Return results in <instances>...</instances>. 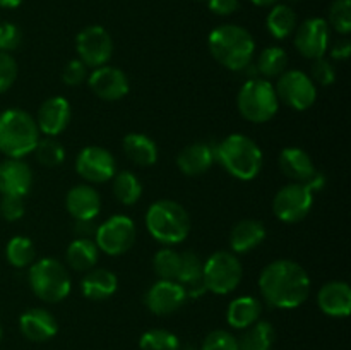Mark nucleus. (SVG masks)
<instances>
[{
	"mask_svg": "<svg viewBox=\"0 0 351 350\" xmlns=\"http://www.w3.org/2000/svg\"><path fill=\"white\" fill-rule=\"evenodd\" d=\"M71 117V103L64 96H51L41 103L34 120L40 132H43L47 137H53L67 129Z\"/></svg>",
	"mask_w": 351,
	"mask_h": 350,
	"instance_id": "17",
	"label": "nucleus"
},
{
	"mask_svg": "<svg viewBox=\"0 0 351 350\" xmlns=\"http://www.w3.org/2000/svg\"><path fill=\"white\" fill-rule=\"evenodd\" d=\"M86 81H88L91 91L95 93L98 98L105 100V102H117V100H122L130 89L129 78L125 75V72L120 71V69L117 67H112V65L96 67L95 71L88 75Z\"/></svg>",
	"mask_w": 351,
	"mask_h": 350,
	"instance_id": "16",
	"label": "nucleus"
},
{
	"mask_svg": "<svg viewBox=\"0 0 351 350\" xmlns=\"http://www.w3.org/2000/svg\"><path fill=\"white\" fill-rule=\"evenodd\" d=\"M288 67V55L281 47H267L257 57V74L264 79L280 78Z\"/></svg>",
	"mask_w": 351,
	"mask_h": 350,
	"instance_id": "32",
	"label": "nucleus"
},
{
	"mask_svg": "<svg viewBox=\"0 0 351 350\" xmlns=\"http://www.w3.org/2000/svg\"><path fill=\"white\" fill-rule=\"evenodd\" d=\"M237 106L240 115L252 124L269 122L280 108L276 89L269 79L261 75L247 79L239 89L237 96Z\"/></svg>",
	"mask_w": 351,
	"mask_h": 350,
	"instance_id": "6",
	"label": "nucleus"
},
{
	"mask_svg": "<svg viewBox=\"0 0 351 350\" xmlns=\"http://www.w3.org/2000/svg\"><path fill=\"white\" fill-rule=\"evenodd\" d=\"M99 249L93 239H75L69 244L67 253V264L75 271H89L95 268L98 261Z\"/></svg>",
	"mask_w": 351,
	"mask_h": 350,
	"instance_id": "29",
	"label": "nucleus"
},
{
	"mask_svg": "<svg viewBox=\"0 0 351 350\" xmlns=\"http://www.w3.org/2000/svg\"><path fill=\"white\" fill-rule=\"evenodd\" d=\"M113 194L122 205L132 206L143 196V184L129 170H122L113 175Z\"/></svg>",
	"mask_w": 351,
	"mask_h": 350,
	"instance_id": "33",
	"label": "nucleus"
},
{
	"mask_svg": "<svg viewBox=\"0 0 351 350\" xmlns=\"http://www.w3.org/2000/svg\"><path fill=\"white\" fill-rule=\"evenodd\" d=\"M40 141V129L33 115L19 108L0 113V151L7 158H24Z\"/></svg>",
	"mask_w": 351,
	"mask_h": 350,
	"instance_id": "4",
	"label": "nucleus"
},
{
	"mask_svg": "<svg viewBox=\"0 0 351 350\" xmlns=\"http://www.w3.org/2000/svg\"><path fill=\"white\" fill-rule=\"evenodd\" d=\"M252 3H256V5L259 7H267V5H273V3H276L278 0H250Z\"/></svg>",
	"mask_w": 351,
	"mask_h": 350,
	"instance_id": "50",
	"label": "nucleus"
},
{
	"mask_svg": "<svg viewBox=\"0 0 351 350\" xmlns=\"http://www.w3.org/2000/svg\"><path fill=\"white\" fill-rule=\"evenodd\" d=\"M215 160L239 180H252L261 174L264 154L259 144L245 134H232L215 146Z\"/></svg>",
	"mask_w": 351,
	"mask_h": 350,
	"instance_id": "3",
	"label": "nucleus"
},
{
	"mask_svg": "<svg viewBox=\"0 0 351 350\" xmlns=\"http://www.w3.org/2000/svg\"><path fill=\"white\" fill-rule=\"evenodd\" d=\"M266 24L276 40H285L297 30V14L288 3H276L267 14Z\"/></svg>",
	"mask_w": 351,
	"mask_h": 350,
	"instance_id": "30",
	"label": "nucleus"
},
{
	"mask_svg": "<svg viewBox=\"0 0 351 350\" xmlns=\"http://www.w3.org/2000/svg\"><path fill=\"white\" fill-rule=\"evenodd\" d=\"M23 0H0V7L3 9H16V7L21 5Z\"/></svg>",
	"mask_w": 351,
	"mask_h": 350,
	"instance_id": "49",
	"label": "nucleus"
},
{
	"mask_svg": "<svg viewBox=\"0 0 351 350\" xmlns=\"http://www.w3.org/2000/svg\"><path fill=\"white\" fill-rule=\"evenodd\" d=\"M182 254L171 247H165L154 254L153 268L154 273L158 275L160 280H177L178 271H180Z\"/></svg>",
	"mask_w": 351,
	"mask_h": 350,
	"instance_id": "35",
	"label": "nucleus"
},
{
	"mask_svg": "<svg viewBox=\"0 0 351 350\" xmlns=\"http://www.w3.org/2000/svg\"><path fill=\"white\" fill-rule=\"evenodd\" d=\"M336 33L346 34L351 31V0H335L329 9V23Z\"/></svg>",
	"mask_w": 351,
	"mask_h": 350,
	"instance_id": "38",
	"label": "nucleus"
},
{
	"mask_svg": "<svg viewBox=\"0 0 351 350\" xmlns=\"http://www.w3.org/2000/svg\"><path fill=\"white\" fill-rule=\"evenodd\" d=\"M206 290L226 295L235 290L243 277V266L239 257L228 250H218L202 263Z\"/></svg>",
	"mask_w": 351,
	"mask_h": 350,
	"instance_id": "8",
	"label": "nucleus"
},
{
	"mask_svg": "<svg viewBox=\"0 0 351 350\" xmlns=\"http://www.w3.org/2000/svg\"><path fill=\"white\" fill-rule=\"evenodd\" d=\"M185 350H197V349H194V347H189V349H185Z\"/></svg>",
	"mask_w": 351,
	"mask_h": 350,
	"instance_id": "51",
	"label": "nucleus"
},
{
	"mask_svg": "<svg viewBox=\"0 0 351 350\" xmlns=\"http://www.w3.org/2000/svg\"><path fill=\"white\" fill-rule=\"evenodd\" d=\"M33 153L36 160L45 167H58L65 160L64 146L53 137H45V139L40 137Z\"/></svg>",
	"mask_w": 351,
	"mask_h": 350,
	"instance_id": "37",
	"label": "nucleus"
},
{
	"mask_svg": "<svg viewBox=\"0 0 351 350\" xmlns=\"http://www.w3.org/2000/svg\"><path fill=\"white\" fill-rule=\"evenodd\" d=\"M136 240V223L127 215H113L96 229L95 242L108 256L125 254Z\"/></svg>",
	"mask_w": 351,
	"mask_h": 350,
	"instance_id": "9",
	"label": "nucleus"
},
{
	"mask_svg": "<svg viewBox=\"0 0 351 350\" xmlns=\"http://www.w3.org/2000/svg\"><path fill=\"white\" fill-rule=\"evenodd\" d=\"M88 79V67L79 58L69 62L62 72V81L67 86H79Z\"/></svg>",
	"mask_w": 351,
	"mask_h": 350,
	"instance_id": "44",
	"label": "nucleus"
},
{
	"mask_svg": "<svg viewBox=\"0 0 351 350\" xmlns=\"http://www.w3.org/2000/svg\"><path fill=\"white\" fill-rule=\"evenodd\" d=\"M317 305L331 318H346L351 311L350 285L341 280H332L322 285L317 294Z\"/></svg>",
	"mask_w": 351,
	"mask_h": 350,
	"instance_id": "19",
	"label": "nucleus"
},
{
	"mask_svg": "<svg viewBox=\"0 0 351 350\" xmlns=\"http://www.w3.org/2000/svg\"><path fill=\"white\" fill-rule=\"evenodd\" d=\"M24 198L21 196H2L0 201V213L7 222H17L24 216Z\"/></svg>",
	"mask_w": 351,
	"mask_h": 350,
	"instance_id": "43",
	"label": "nucleus"
},
{
	"mask_svg": "<svg viewBox=\"0 0 351 350\" xmlns=\"http://www.w3.org/2000/svg\"><path fill=\"white\" fill-rule=\"evenodd\" d=\"M187 301V294L180 283L173 280H158L144 295V304L153 314L170 316Z\"/></svg>",
	"mask_w": 351,
	"mask_h": 350,
	"instance_id": "15",
	"label": "nucleus"
},
{
	"mask_svg": "<svg viewBox=\"0 0 351 350\" xmlns=\"http://www.w3.org/2000/svg\"><path fill=\"white\" fill-rule=\"evenodd\" d=\"M21 41H23V33L19 27L12 23L0 24V51H9L19 48Z\"/></svg>",
	"mask_w": 351,
	"mask_h": 350,
	"instance_id": "42",
	"label": "nucleus"
},
{
	"mask_svg": "<svg viewBox=\"0 0 351 350\" xmlns=\"http://www.w3.org/2000/svg\"><path fill=\"white\" fill-rule=\"evenodd\" d=\"M75 170L89 184H103L117 174L113 154L101 146H86L75 158Z\"/></svg>",
	"mask_w": 351,
	"mask_h": 350,
	"instance_id": "13",
	"label": "nucleus"
},
{
	"mask_svg": "<svg viewBox=\"0 0 351 350\" xmlns=\"http://www.w3.org/2000/svg\"><path fill=\"white\" fill-rule=\"evenodd\" d=\"M208 47L218 64L228 71L243 72L254 60L256 41L252 34L237 24H223L209 33Z\"/></svg>",
	"mask_w": 351,
	"mask_h": 350,
	"instance_id": "2",
	"label": "nucleus"
},
{
	"mask_svg": "<svg viewBox=\"0 0 351 350\" xmlns=\"http://www.w3.org/2000/svg\"><path fill=\"white\" fill-rule=\"evenodd\" d=\"M266 239V226L259 220H240L230 232V247L233 253L245 254L259 247Z\"/></svg>",
	"mask_w": 351,
	"mask_h": 350,
	"instance_id": "25",
	"label": "nucleus"
},
{
	"mask_svg": "<svg viewBox=\"0 0 351 350\" xmlns=\"http://www.w3.org/2000/svg\"><path fill=\"white\" fill-rule=\"evenodd\" d=\"M290 2H298V0H290Z\"/></svg>",
	"mask_w": 351,
	"mask_h": 350,
	"instance_id": "53",
	"label": "nucleus"
},
{
	"mask_svg": "<svg viewBox=\"0 0 351 350\" xmlns=\"http://www.w3.org/2000/svg\"><path fill=\"white\" fill-rule=\"evenodd\" d=\"M182 254V263H180V271H178L177 283L182 285V288L185 290L187 297L191 299H199L201 295H204L206 285H204V277H202V261L194 250H185Z\"/></svg>",
	"mask_w": 351,
	"mask_h": 350,
	"instance_id": "24",
	"label": "nucleus"
},
{
	"mask_svg": "<svg viewBox=\"0 0 351 350\" xmlns=\"http://www.w3.org/2000/svg\"><path fill=\"white\" fill-rule=\"evenodd\" d=\"M305 185H307V187L311 189L312 194H315V192L322 191V189L326 187V175L322 174V172L317 170L314 175H312L311 180H308Z\"/></svg>",
	"mask_w": 351,
	"mask_h": 350,
	"instance_id": "48",
	"label": "nucleus"
},
{
	"mask_svg": "<svg viewBox=\"0 0 351 350\" xmlns=\"http://www.w3.org/2000/svg\"><path fill=\"white\" fill-rule=\"evenodd\" d=\"M79 60L86 67H101L108 64L113 54V41L108 31L101 26H88L75 38Z\"/></svg>",
	"mask_w": 351,
	"mask_h": 350,
	"instance_id": "12",
	"label": "nucleus"
},
{
	"mask_svg": "<svg viewBox=\"0 0 351 350\" xmlns=\"http://www.w3.org/2000/svg\"><path fill=\"white\" fill-rule=\"evenodd\" d=\"M276 331L267 321L254 323L242 338L239 340V350H271L273 349Z\"/></svg>",
	"mask_w": 351,
	"mask_h": 350,
	"instance_id": "31",
	"label": "nucleus"
},
{
	"mask_svg": "<svg viewBox=\"0 0 351 350\" xmlns=\"http://www.w3.org/2000/svg\"><path fill=\"white\" fill-rule=\"evenodd\" d=\"M146 229L158 242L171 246L187 239L191 232V218L180 202L160 199L147 208Z\"/></svg>",
	"mask_w": 351,
	"mask_h": 350,
	"instance_id": "5",
	"label": "nucleus"
},
{
	"mask_svg": "<svg viewBox=\"0 0 351 350\" xmlns=\"http://www.w3.org/2000/svg\"><path fill=\"white\" fill-rule=\"evenodd\" d=\"M314 205V194L305 184L291 182L276 192L273 199V211L280 222H302L311 213Z\"/></svg>",
	"mask_w": 351,
	"mask_h": 350,
	"instance_id": "11",
	"label": "nucleus"
},
{
	"mask_svg": "<svg viewBox=\"0 0 351 350\" xmlns=\"http://www.w3.org/2000/svg\"><path fill=\"white\" fill-rule=\"evenodd\" d=\"M0 338H2V326H0Z\"/></svg>",
	"mask_w": 351,
	"mask_h": 350,
	"instance_id": "52",
	"label": "nucleus"
},
{
	"mask_svg": "<svg viewBox=\"0 0 351 350\" xmlns=\"http://www.w3.org/2000/svg\"><path fill=\"white\" fill-rule=\"evenodd\" d=\"M201 350H239V340L226 329H215L206 336Z\"/></svg>",
	"mask_w": 351,
	"mask_h": 350,
	"instance_id": "39",
	"label": "nucleus"
},
{
	"mask_svg": "<svg viewBox=\"0 0 351 350\" xmlns=\"http://www.w3.org/2000/svg\"><path fill=\"white\" fill-rule=\"evenodd\" d=\"M209 10L216 16H230L240 5V0H208Z\"/></svg>",
	"mask_w": 351,
	"mask_h": 350,
	"instance_id": "45",
	"label": "nucleus"
},
{
	"mask_svg": "<svg viewBox=\"0 0 351 350\" xmlns=\"http://www.w3.org/2000/svg\"><path fill=\"white\" fill-rule=\"evenodd\" d=\"M96 229L95 220H75L74 232L77 239H95Z\"/></svg>",
	"mask_w": 351,
	"mask_h": 350,
	"instance_id": "46",
	"label": "nucleus"
},
{
	"mask_svg": "<svg viewBox=\"0 0 351 350\" xmlns=\"http://www.w3.org/2000/svg\"><path fill=\"white\" fill-rule=\"evenodd\" d=\"M278 163H280L281 172H283L291 182H298V184H307V182L311 180L312 175L317 172L311 154L297 146L285 148L280 153Z\"/></svg>",
	"mask_w": 351,
	"mask_h": 350,
	"instance_id": "23",
	"label": "nucleus"
},
{
	"mask_svg": "<svg viewBox=\"0 0 351 350\" xmlns=\"http://www.w3.org/2000/svg\"><path fill=\"white\" fill-rule=\"evenodd\" d=\"M215 161V146L209 143H202V141L185 146L177 156L178 168L182 174L189 175V177L206 174Z\"/></svg>",
	"mask_w": 351,
	"mask_h": 350,
	"instance_id": "22",
	"label": "nucleus"
},
{
	"mask_svg": "<svg viewBox=\"0 0 351 350\" xmlns=\"http://www.w3.org/2000/svg\"><path fill=\"white\" fill-rule=\"evenodd\" d=\"M311 79L315 86H331L336 79V69L328 58H315L311 65Z\"/></svg>",
	"mask_w": 351,
	"mask_h": 350,
	"instance_id": "40",
	"label": "nucleus"
},
{
	"mask_svg": "<svg viewBox=\"0 0 351 350\" xmlns=\"http://www.w3.org/2000/svg\"><path fill=\"white\" fill-rule=\"evenodd\" d=\"M65 206L74 220H95L101 211V198L93 185L79 184L67 192Z\"/></svg>",
	"mask_w": 351,
	"mask_h": 350,
	"instance_id": "21",
	"label": "nucleus"
},
{
	"mask_svg": "<svg viewBox=\"0 0 351 350\" xmlns=\"http://www.w3.org/2000/svg\"><path fill=\"white\" fill-rule=\"evenodd\" d=\"M21 333L31 342H47L58 331V323L50 311L43 307L27 309L19 318Z\"/></svg>",
	"mask_w": 351,
	"mask_h": 350,
	"instance_id": "20",
	"label": "nucleus"
},
{
	"mask_svg": "<svg viewBox=\"0 0 351 350\" xmlns=\"http://www.w3.org/2000/svg\"><path fill=\"white\" fill-rule=\"evenodd\" d=\"M274 89L280 102L298 112L308 110L317 100V86L311 75L302 71H285L278 78Z\"/></svg>",
	"mask_w": 351,
	"mask_h": 350,
	"instance_id": "10",
	"label": "nucleus"
},
{
	"mask_svg": "<svg viewBox=\"0 0 351 350\" xmlns=\"http://www.w3.org/2000/svg\"><path fill=\"white\" fill-rule=\"evenodd\" d=\"M259 290L273 307L295 309L308 299L311 278L295 261L276 259L261 271Z\"/></svg>",
	"mask_w": 351,
	"mask_h": 350,
	"instance_id": "1",
	"label": "nucleus"
},
{
	"mask_svg": "<svg viewBox=\"0 0 351 350\" xmlns=\"http://www.w3.org/2000/svg\"><path fill=\"white\" fill-rule=\"evenodd\" d=\"M117 288H119V278L113 271L105 268H93L81 281L82 295L91 301H106L115 294Z\"/></svg>",
	"mask_w": 351,
	"mask_h": 350,
	"instance_id": "26",
	"label": "nucleus"
},
{
	"mask_svg": "<svg viewBox=\"0 0 351 350\" xmlns=\"http://www.w3.org/2000/svg\"><path fill=\"white\" fill-rule=\"evenodd\" d=\"M141 350H180L177 335L168 329H149L139 340Z\"/></svg>",
	"mask_w": 351,
	"mask_h": 350,
	"instance_id": "36",
	"label": "nucleus"
},
{
	"mask_svg": "<svg viewBox=\"0 0 351 350\" xmlns=\"http://www.w3.org/2000/svg\"><path fill=\"white\" fill-rule=\"evenodd\" d=\"M17 78V62L5 51H0V95L14 84Z\"/></svg>",
	"mask_w": 351,
	"mask_h": 350,
	"instance_id": "41",
	"label": "nucleus"
},
{
	"mask_svg": "<svg viewBox=\"0 0 351 350\" xmlns=\"http://www.w3.org/2000/svg\"><path fill=\"white\" fill-rule=\"evenodd\" d=\"M27 280L33 294L43 302L57 304L71 294V275L64 263L55 257H41L31 264Z\"/></svg>",
	"mask_w": 351,
	"mask_h": 350,
	"instance_id": "7",
	"label": "nucleus"
},
{
	"mask_svg": "<svg viewBox=\"0 0 351 350\" xmlns=\"http://www.w3.org/2000/svg\"><path fill=\"white\" fill-rule=\"evenodd\" d=\"M329 24L322 17H311L295 30V47L305 58L324 57L329 47Z\"/></svg>",
	"mask_w": 351,
	"mask_h": 350,
	"instance_id": "14",
	"label": "nucleus"
},
{
	"mask_svg": "<svg viewBox=\"0 0 351 350\" xmlns=\"http://www.w3.org/2000/svg\"><path fill=\"white\" fill-rule=\"evenodd\" d=\"M33 185V170L23 158H7L0 163V194L24 196Z\"/></svg>",
	"mask_w": 351,
	"mask_h": 350,
	"instance_id": "18",
	"label": "nucleus"
},
{
	"mask_svg": "<svg viewBox=\"0 0 351 350\" xmlns=\"http://www.w3.org/2000/svg\"><path fill=\"white\" fill-rule=\"evenodd\" d=\"M261 311H263V305H261L259 299L252 297V295H242L230 302L228 309H226V319L232 328L247 329L254 323L259 321Z\"/></svg>",
	"mask_w": 351,
	"mask_h": 350,
	"instance_id": "27",
	"label": "nucleus"
},
{
	"mask_svg": "<svg viewBox=\"0 0 351 350\" xmlns=\"http://www.w3.org/2000/svg\"><path fill=\"white\" fill-rule=\"evenodd\" d=\"M5 257L14 268H26L33 264L36 257V249H34L33 240L27 237L16 235L7 242Z\"/></svg>",
	"mask_w": 351,
	"mask_h": 350,
	"instance_id": "34",
	"label": "nucleus"
},
{
	"mask_svg": "<svg viewBox=\"0 0 351 350\" xmlns=\"http://www.w3.org/2000/svg\"><path fill=\"white\" fill-rule=\"evenodd\" d=\"M123 151L127 158L139 167H151L158 160V146L143 132H130L123 137Z\"/></svg>",
	"mask_w": 351,
	"mask_h": 350,
	"instance_id": "28",
	"label": "nucleus"
},
{
	"mask_svg": "<svg viewBox=\"0 0 351 350\" xmlns=\"http://www.w3.org/2000/svg\"><path fill=\"white\" fill-rule=\"evenodd\" d=\"M350 54H351V43L350 40H346V38H343V40H339L338 43L332 45L331 57L335 58V60H346V58L350 57Z\"/></svg>",
	"mask_w": 351,
	"mask_h": 350,
	"instance_id": "47",
	"label": "nucleus"
}]
</instances>
